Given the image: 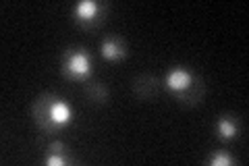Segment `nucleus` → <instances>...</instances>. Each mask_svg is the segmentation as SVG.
<instances>
[{"mask_svg":"<svg viewBox=\"0 0 249 166\" xmlns=\"http://www.w3.org/2000/svg\"><path fill=\"white\" fill-rule=\"evenodd\" d=\"M65 71L73 77H83L89 73V58L88 54L77 50V52H67L65 58Z\"/></svg>","mask_w":249,"mask_h":166,"instance_id":"nucleus-1","label":"nucleus"},{"mask_svg":"<svg viewBox=\"0 0 249 166\" xmlns=\"http://www.w3.org/2000/svg\"><path fill=\"white\" fill-rule=\"evenodd\" d=\"M189 83H191V75L183 69L170 71L166 77V85H168V90H173V92H183L189 88Z\"/></svg>","mask_w":249,"mask_h":166,"instance_id":"nucleus-2","label":"nucleus"},{"mask_svg":"<svg viewBox=\"0 0 249 166\" xmlns=\"http://www.w3.org/2000/svg\"><path fill=\"white\" fill-rule=\"evenodd\" d=\"M98 11H100V4L98 2H91V0L77 4V9H75L77 19H81V21H91L98 15Z\"/></svg>","mask_w":249,"mask_h":166,"instance_id":"nucleus-3","label":"nucleus"},{"mask_svg":"<svg viewBox=\"0 0 249 166\" xmlns=\"http://www.w3.org/2000/svg\"><path fill=\"white\" fill-rule=\"evenodd\" d=\"M102 54L106 58H121V56H124V48L116 39H108L102 46Z\"/></svg>","mask_w":249,"mask_h":166,"instance_id":"nucleus-4","label":"nucleus"},{"mask_svg":"<svg viewBox=\"0 0 249 166\" xmlns=\"http://www.w3.org/2000/svg\"><path fill=\"white\" fill-rule=\"evenodd\" d=\"M133 88L137 93H142V96H152L154 90H156V79L154 77H142Z\"/></svg>","mask_w":249,"mask_h":166,"instance_id":"nucleus-5","label":"nucleus"},{"mask_svg":"<svg viewBox=\"0 0 249 166\" xmlns=\"http://www.w3.org/2000/svg\"><path fill=\"white\" fill-rule=\"evenodd\" d=\"M218 133H220V137H224V139L232 137L237 133L235 123H232L231 118H220V121H218Z\"/></svg>","mask_w":249,"mask_h":166,"instance_id":"nucleus-6","label":"nucleus"},{"mask_svg":"<svg viewBox=\"0 0 249 166\" xmlns=\"http://www.w3.org/2000/svg\"><path fill=\"white\" fill-rule=\"evenodd\" d=\"M89 96H91V100H96V102H104L106 98H108V92L102 88V85H91L89 88Z\"/></svg>","mask_w":249,"mask_h":166,"instance_id":"nucleus-7","label":"nucleus"},{"mask_svg":"<svg viewBox=\"0 0 249 166\" xmlns=\"http://www.w3.org/2000/svg\"><path fill=\"white\" fill-rule=\"evenodd\" d=\"M212 164L214 166H229L231 164V158L227 154H218V156L212 158Z\"/></svg>","mask_w":249,"mask_h":166,"instance_id":"nucleus-8","label":"nucleus"},{"mask_svg":"<svg viewBox=\"0 0 249 166\" xmlns=\"http://www.w3.org/2000/svg\"><path fill=\"white\" fill-rule=\"evenodd\" d=\"M65 162H67V160H65V158H62L60 154H54V156L48 158V164H50V166H56V164L60 166V164H65Z\"/></svg>","mask_w":249,"mask_h":166,"instance_id":"nucleus-9","label":"nucleus"},{"mask_svg":"<svg viewBox=\"0 0 249 166\" xmlns=\"http://www.w3.org/2000/svg\"><path fill=\"white\" fill-rule=\"evenodd\" d=\"M62 148H65V146H62V144H60V141H54V144L50 146V149H52V152H54V154H60V152H62Z\"/></svg>","mask_w":249,"mask_h":166,"instance_id":"nucleus-10","label":"nucleus"}]
</instances>
